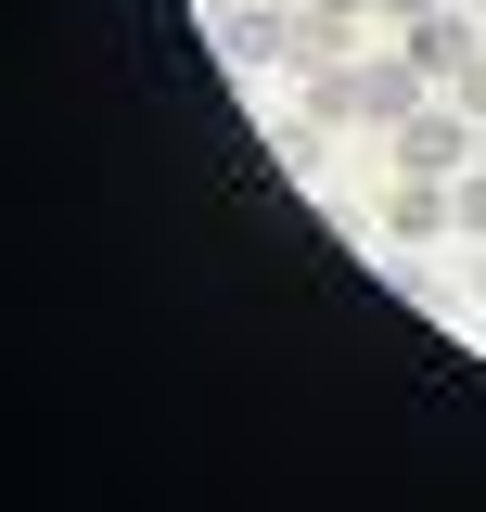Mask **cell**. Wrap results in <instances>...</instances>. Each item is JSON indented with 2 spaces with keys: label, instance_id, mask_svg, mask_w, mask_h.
<instances>
[{
  "label": "cell",
  "instance_id": "obj_1",
  "mask_svg": "<svg viewBox=\"0 0 486 512\" xmlns=\"http://www.w3.org/2000/svg\"><path fill=\"white\" fill-rule=\"evenodd\" d=\"M397 167H410V180H461V167H486V128L461 116V103H423V116L397 128Z\"/></svg>",
  "mask_w": 486,
  "mask_h": 512
},
{
  "label": "cell",
  "instance_id": "obj_2",
  "mask_svg": "<svg viewBox=\"0 0 486 512\" xmlns=\"http://www.w3.org/2000/svg\"><path fill=\"white\" fill-rule=\"evenodd\" d=\"M231 64H243V77H269V64H307V13H269V0H243V13H231Z\"/></svg>",
  "mask_w": 486,
  "mask_h": 512
},
{
  "label": "cell",
  "instance_id": "obj_3",
  "mask_svg": "<svg viewBox=\"0 0 486 512\" xmlns=\"http://www.w3.org/2000/svg\"><path fill=\"white\" fill-rule=\"evenodd\" d=\"M397 52H410V64H423V77H435V90H448V64L474 52V13H461V0H448V13H423V26H410V39H397Z\"/></svg>",
  "mask_w": 486,
  "mask_h": 512
},
{
  "label": "cell",
  "instance_id": "obj_4",
  "mask_svg": "<svg viewBox=\"0 0 486 512\" xmlns=\"http://www.w3.org/2000/svg\"><path fill=\"white\" fill-rule=\"evenodd\" d=\"M384 231H397V244H435V231H448V180H397Z\"/></svg>",
  "mask_w": 486,
  "mask_h": 512
},
{
  "label": "cell",
  "instance_id": "obj_5",
  "mask_svg": "<svg viewBox=\"0 0 486 512\" xmlns=\"http://www.w3.org/2000/svg\"><path fill=\"white\" fill-rule=\"evenodd\" d=\"M448 231H474V244H486V167H461V180H448Z\"/></svg>",
  "mask_w": 486,
  "mask_h": 512
},
{
  "label": "cell",
  "instance_id": "obj_6",
  "mask_svg": "<svg viewBox=\"0 0 486 512\" xmlns=\"http://www.w3.org/2000/svg\"><path fill=\"white\" fill-rule=\"evenodd\" d=\"M448 103H461V116L486 128V39H474V52H461V64H448Z\"/></svg>",
  "mask_w": 486,
  "mask_h": 512
},
{
  "label": "cell",
  "instance_id": "obj_7",
  "mask_svg": "<svg viewBox=\"0 0 486 512\" xmlns=\"http://www.w3.org/2000/svg\"><path fill=\"white\" fill-rule=\"evenodd\" d=\"M307 13H320V26H346V13H359V0H307Z\"/></svg>",
  "mask_w": 486,
  "mask_h": 512
},
{
  "label": "cell",
  "instance_id": "obj_8",
  "mask_svg": "<svg viewBox=\"0 0 486 512\" xmlns=\"http://www.w3.org/2000/svg\"><path fill=\"white\" fill-rule=\"evenodd\" d=\"M384 13H410V26H423V13H448V0H384Z\"/></svg>",
  "mask_w": 486,
  "mask_h": 512
},
{
  "label": "cell",
  "instance_id": "obj_9",
  "mask_svg": "<svg viewBox=\"0 0 486 512\" xmlns=\"http://www.w3.org/2000/svg\"><path fill=\"white\" fill-rule=\"evenodd\" d=\"M474 308H486V256H474Z\"/></svg>",
  "mask_w": 486,
  "mask_h": 512
}]
</instances>
